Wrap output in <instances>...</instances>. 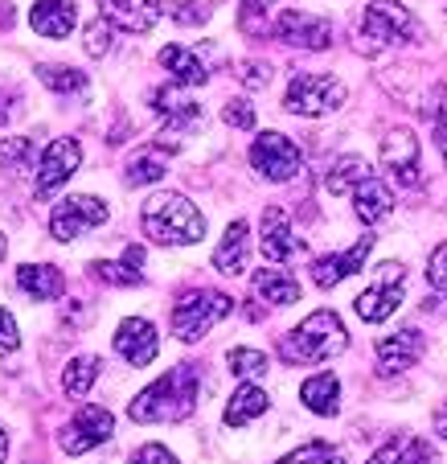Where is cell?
<instances>
[{"mask_svg": "<svg viewBox=\"0 0 447 464\" xmlns=\"http://www.w3.org/2000/svg\"><path fill=\"white\" fill-rule=\"evenodd\" d=\"M435 144H439V152H443V165H447V115L443 111L435 115Z\"/></svg>", "mask_w": 447, "mask_h": 464, "instance_id": "cell-45", "label": "cell"}, {"mask_svg": "<svg viewBox=\"0 0 447 464\" xmlns=\"http://www.w3.org/2000/svg\"><path fill=\"white\" fill-rule=\"evenodd\" d=\"M403 280H406L403 263H395V259L382 263V267H377V280L357 296V316L361 321L382 324L386 316H395L398 304H403Z\"/></svg>", "mask_w": 447, "mask_h": 464, "instance_id": "cell-7", "label": "cell"}, {"mask_svg": "<svg viewBox=\"0 0 447 464\" xmlns=\"http://www.w3.org/2000/svg\"><path fill=\"white\" fill-rule=\"evenodd\" d=\"M361 37H369L374 45H406V42H419L423 29L406 5L374 0V5H366V17H361Z\"/></svg>", "mask_w": 447, "mask_h": 464, "instance_id": "cell-5", "label": "cell"}, {"mask_svg": "<svg viewBox=\"0 0 447 464\" xmlns=\"http://www.w3.org/2000/svg\"><path fill=\"white\" fill-rule=\"evenodd\" d=\"M74 21H79V9H74V0H37L33 13H29V25H33L42 37H53V42L71 37Z\"/></svg>", "mask_w": 447, "mask_h": 464, "instance_id": "cell-19", "label": "cell"}, {"mask_svg": "<svg viewBox=\"0 0 447 464\" xmlns=\"http://www.w3.org/2000/svg\"><path fill=\"white\" fill-rule=\"evenodd\" d=\"M5 452H9V436L0 431V460H5Z\"/></svg>", "mask_w": 447, "mask_h": 464, "instance_id": "cell-47", "label": "cell"}, {"mask_svg": "<svg viewBox=\"0 0 447 464\" xmlns=\"http://www.w3.org/2000/svg\"><path fill=\"white\" fill-rule=\"evenodd\" d=\"M160 66L168 71V79H173L176 87H202V82L210 79L205 62L197 58L194 50H185V45H165V50H160Z\"/></svg>", "mask_w": 447, "mask_h": 464, "instance_id": "cell-21", "label": "cell"}, {"mask_svg": "<svg viewBox=\"0 0 447 464\" xmlns=\"http://www.w3.org/2000/svg\"><path fill=\"white\" fill-rule=\"evenodd\" d=\"M132 464H176V456L168 452L165 444H144L140 452L132 456Z\"/></svg>", "mask_w": 447, "mask_h": 464, "instance_id": "cell-43", "label": "cell"}, {"mask_svg": "<svg viewBox=\"0 0 447 464\" xmlns=\"http://www.w3.org/2000/svg\"><path fill=\"white\" fill-rule=\"evenodd\" d=\"M140 263H144V246H128L123 251V259L119 263H111V259H95L90 263V276L95 280H103V284H115V288H132V284H140L144 280V272H140Z\"/></svg>", "mask_w": 447, "mask_h": 464, "instance_id": "cell-22", "label": "cell"}, {"mask_svg": "<svg viewBox=\"0 0 447 464\" xmlns=\"http://www.w3.org/2000/svg\"><path fill=\"white\" fill-rule=\"evenodd\" d=\"M345 342H349V334H345L341 316L328 313V308H320V313H312L308 321H300L296 329L283 337V342H280V358L291 362V366L328 362V358H337V353L345 350Z\"/></svg>", "mask_w": 447, "mask_h": 464, "instance_id": "cell-3", "label": "cell"}, {"mask_svg": "<svg viewBox=\"0 0 447 464\" xmlns=\"http://www.w3.org/2000/svg\"><path fill=\"white\" fill-rule=\"evenodd\" d=\"M17 345H21L17 321H13V313H5V308H0V358H5V353H17Z\"/></svg>", "mask_w": 447, "mask_h": 464, "instance_id": "cell-41", "label": "cell"}, {"mask_svg": "<svg viewBox=\"0 0 447 464\" xmlns=\"http://www.w3.org/2000/svg\"><path fill=\"white\" fill-rule=\"evenodd\" d=\"M369 251H374V235L357 238V243H353L345 255H325V259H316L312 263L316 288H337V284L349 280L353 272H361V267H366V259H369Z\"/></svg>", "mask_w": 447, "mask_h": 464, "instance_id": "cell-16", "label": "cell"}, {"mask_svg": "<svg viewBox=\"0 0 447 464\" xmlns=\"http://www.w3.org/2000/svg\"><path fill=\"white\" fill-rule=\"evenodd\" d=\"M99 366H103V362L90 358V353L74 358L71 366L62 370V391L71 394V399H82V394H90V386H95V378H99Z\"/></svg>", "mask_w": 447, "mask_h": 464, "instance_id": "cell-31", "label": "cell"}, {"mask_svg": "<svg viewBox=\"0 0 447 464\" xmlns=\"http://www.w3.org/2000/svg\"><path fill=\"white\" fill-rule=\"evenodd\" d=\"M259 243H263V255L271 263H288L296 255H304V238L291 230L288 210H280V206H267L263 210V235H259Z\"/></svg>", "mask_w": 447, "mask_h": 464, "instance_id": "cell-15", "label": "cell"}, {"mask_svg": "<svg viewBox=\"0 0 447 464\" xmlns=\"http://www.w3.org/2000/svg\"><path fill=\"white\" fill-rule=\"evenodd\" d=\"M427 342H423L419 329H403V334H390L377 342V374H403L414 362L423 358Z\"/></svg>", "mask_w": 447, "mask_h": 464, "instance_id": "cell-17", "label": "cell"}, {"mask_svg": "<svg viewBox=\"0 0 447 464\" xmlns=\"http://www.w3.org/2000/svg\"><path fill=\"white\" fill-rule=\"evenodd\" d=\"M168 144L165 140H157V144H148V149H140L132 160H128V173H123V181L128 185H148V181H160L165 177V169H168Z\"/></svg>", "mask_w": 447, "mask_h": 464, "instance_id": "cell-27", "label": "cell"}, {"mask_svg": "<svg viewBox=\"0 0 447 464\" xmlns=\"http://www.w3.org/2000/svg\"><path fill=\"white\" fill-rule=\"evenodd\" d=\"M140 227L152 243L165 246H189L205 235V218L189 198L181 193H152L140 210Z\"/></svg>", "mask_w": 447, "mask_h": 464, "instance_id": "cell-2", "label": "cell"}, {"mask_svg": "<svg viewBox=\"0 0 447 464\" xmlns=\"http://www.w3.org/2000/svg\"><path fill=\"white\" fill-rule=\"evenodd\" d=\"M280 464H345V456L333 444H304L296 452H288Z\"/></svg>", "mask_w": 447, "mask_h": 464, "instance_id": "cell-35", "label": "cell"}, {"mask_svg": "<svg viewBox=\"0 0 447 464\" xmlns=\"http://www.w3.org/2000/svg\"><path fill=\"white\" fill-rule=\"evenodd\" d=\"M369 177V165L361 157H341L333 169H328V177H325V185H328V193H353L361 181Z\"/></svg>", "mask_w": 447, "mask_h": 464, "instance_id": "cell-33", "label": "cell"}, {"mask_svg": "<svg viewBox=\"0 0 447 464\" xmlns=\"http://www.w3.org/2000/svg\"><path fill=\"white\" fill-rule=\"evenodd\" d=\"M5 251H9V243H5V235H0V259H5Z\"/></svg>", "mask_w": 447, "mask_h": 464, "instance_id": "cell-48", "label": "cell"}, {"mask_svg": "<svg viewBox=\"0 0 447 464\" xmlns=\"http://www.w3.org/2000/svg\"><path fill=\"white\" fill-rule=\"evenodd\" d=\"M222 120H226L230 128H254V107L246 103V99H230L226 111H222Z\"/></svg>", "mask_w": 447, "mask_h": 464, "instance_id": "cell-39", "label": "cell"}, {"mask_svg": "<svg viewBox=\"0 0 447 464\" xmlns=\"http://www.w3.org/2000/svg\"><path fill=\"white\" fill-rule=\"evenodd\" d=\"M238 79H243L246 87H267V82H271V66H263V62H243Z\"/></svg>", "mask_w": 447, "mask_h": 464, "instance_id": "cell-44", "label": "cell"}, {"mask_svg": "<svg viewBox=\"0 0 447 464\" xmlns=\"http://www.w3.org/2000/svg\"><path fill=\"white\" fill-rule=\"evenodd\" d=\"M382 169H390L398 185H419V140L411 128H395L382 140Z\"/></svg>", "mask_w": 447, "mask_h": 464, "instance_id": "cell-13", "label": "cell"}, {"mask_svg": "<svg viewBox=\"0 0 447 464\" xmlns=\"http://www.w3.org/2000/svg\"><path fill=\"white\" fill-rule=\"evenodd\" d=\"M435 428H439V436L447 440V403H443V407H439V411H435Z\"/></svg>", "mask_w": 447, "mask_h": 464, "instance_id": "cell-46", "label": "cell"}, {"mask_svg": "<svg viewBox=\"0 0 447 464\" xmlns=\"http://www.w3.org/2000/svg\"><path fill=\"white\" fill-rule=\"evenodd\" d=\"M21 292H29L33 300H58L66 292V276L53 267V263H25L17 272Z\"/></svg>", "mask_w": 447, "mask_h": 464, "instance_id": "cell-24", "label": "cell"}, {"mask_svg": "<svg viewBox=\"0 0 447 464\" xmlns=\"http://www.w3.org/2000/svg\"><path fill=\"white\" fill-rule=\"evenodd\" d=\"M271 407V399H267V391H259V386L243 382L234 394H230V403H226V423L230 428H243V423L259 420V415Z\"/></svg>", "mask_w": 447, "mask_h": 464, "instance_id": "cell-30", "label": "cell"}, {"mask_svg": "<svg viewBox=\"0 0 447 464\" xmlns=\"http://www.w3.org/2000/svg\"><path fill=\"white\" fill-rule=\"evenodd\" d=\"M271 29L280 42L300 45V50H328L333 45V25L325 17H312V13H300V9L280 13V21Z\"/></svg>", "mask_w": 447, "mask_h": 464, "instance_id": "cell-12", "label": "cell"}, {"mask_svg": "<svg viewBox=\"0 0 447 464\" xmlns=\"http://www.w3.org/2000/svg\"><path fill=\"white\" fill-rule=\"evenodd\" d=\"M230 313H234V300H230L226 292L189 288L173 304V334L181 337V342H202L214 324H218L222 316H230Z\"/></svg>", "mask_w": 447, "mask_h": 464, "instance_id": "cell-4", "label": "cell"}, {"mask_svg": "<svg viewBox=\"0 0 447 464\" xmlns=\"http://www.w3.org/2000/svg\"><path fill=\"white\" fill-rule=\"evenodd\" d=\"M17 111H21V91L13 87V82L0 79V128H5V123H9Z\"/></svg>", "mask_w": 447, "mask_h": 464, "instance_id": "cell-42", "label": "cell"}, {"mask_svg": "<svg viewBox=\"0 0 447 464\" xmlns=\"http://www.w3.org/2000/svg\"><path fill=\"white\" fill-rule=\"evenodd\" d=\"M111 34H115V25L107 17H95L87 25V53L90 58H103L107 50H111Z\"/></svg>", "mask_w": 447, "mask_h": 464, "instance_id": "cell-37", "label": "cell"}, {"mask_svg": "<svg viewBox=\"0 0 447 464\" xmlns=\"http://www.w3.org/2000/svg\"><path fill=\"white\" fill-rule=\"evenodd\" d=\"M251 288H254V300H267V304H280V308L300 300V284L291 280L283 267H263V272H254Z\"/></svg>", "mask_w": 447, "mask_h": 464, "instance_id": "cell-25", "label": "cell"}, {"mask_svg": "<svg viewBox=\"0 0 447 464\" xmlns=\"http://www.w3.org/2000/svg\"><path fill=\"white\" fill-rule=\"evenodd\" d=\"M29 157H33V140H29V136H5V140H0V173L25 169Z\"/></svg>", "mask_w": 447, "mask_h": 464, "instance_id": "cell-34", "label": "cell"}, {"mask_svg": "<svg viewBox=\"0 0 447 464\" xmlns=\"http://www.w3.org/2000/svg\"><path fill=\"white\" fill-rule=\"evenodd\" d=\"M103 222H107V206L99 202L95 193H74V198L53 206V214H50V230L58 243H74L79 235L103 227Z\"/></svg>", "mask_w": 447, "mask_h": 464, "instance_id": "cell-8", "label": "cell"}, {"mask_svg": "<svg viewBox=\"0 0 447 464\" xmlns=\"http://www.w3.org/2000/svg\"><path fill=\"white\" fill-rule=\"evenodd\" d=\"M341 103H345V82L333 79V74H296L288 95H283V107L291 115H308V120L337 111Z\"/></svg>", "mask_w": 447, "mask_h": 464, "instance_id": "cell-6", "label": "cell"}, {"mask_svg": "<svg viewBox=\"0 0 447 464\" xmlns=\"http://www.w3.org/2000/svg\"><path fill=\"white\" fill-rule=\"evenodd\" d=\"M79 165H82V144L79 140H71V136L53 140L50 149L42 152V160H37L33 193H37V198H50L53 189H62V185L79 173Z\"/></svg>", "mask_w": 447, "mask_h": 464, "instance_id": "cell-10", "label": "cell"}, {"mask_svg": "<svg viewBox=\"0 0 447 464\" xmlns=\"http://www.w3.org/2000/svg\"><path fill=\"white\" fill-rule=\"evenodd\" d=\"M427 280H431V288L447 292V243H439L435 251H431V267H427Z\"/></svg>", "mask_w": 447, "mask_h": 464, "instance_id": "cell-40", "label": "cell"}, {"mask_svg": "<svg viewBox=\"0 0 447 464\" xmlns=\"http://www.w3.org/2000/svg\"><path fill=\"white\" fill-rule=\"evenodd\" d=\"M37 79H42L50 91H58V95H87V74L74 71V66L45 62V66H37Z\"/></svg>", "mask_w": 447, "mask_h": 464, "instance_id": "cell-32", "label": "cell"}, {"mask_svg": "<svg viewBox=\"0 0 447 464\" xmlns=\"http://www.w3.org/2000/svg\"><path fill=\"white\" fill-rule=\"evenodd\" d=\"M366 464H435V452L414 436H395L390 444L377 448Z\"/></svg>", "mask_w": 447, "mask_h": 464, "instance_id": "cell-29", "label": "cell"}, {"mask_svg": "<svg viewBox=\"0 0 447 464\" xmlns=\"http://www.w3.org/2000/svg\"><path fill=\"white\" fill-rule=\"evenodd\" d=\"M197 391H202V370H197L194 362H185V366L160 374L152 386H144L132 399L128 415H132L136 423H176V420H185V415H194Z\"/></svg>", "mask_w": 447, "mask_h": 464, "instance_id": "cell-1", "label": "cell"}, {"mask_svg": "<svg viewBox=\"0 0 447 464\" xmlns=\"http://www.w3.org/2000/svg\"><path fill=\"white\" fill-rule=\"evenodd\" d=\"M160 350V337L152 329V321L144 316H128V321L115 329V353H119L128 366H148Z\"/></svg>", "mask_w": 447, "mask_h": 464, "instance_id": "cell-14", "label": "cell"}, {"mask_svg": "<svg viewBox=\"0 0 447 464\" xmlns=\"http://www.w3.org/2000/svg\"><path fill=\"white\" fill-rule=\"evenodd\" d=\"M300 399H304L308 411L316 415H337V407H341V382H337V374H312L304 386H300Z\"/></svg>", "mask_w": 447, "mask_h": 464, "instance_id": "cell-28", "label": "cell"}, {"mask_svg": "<svg viewBox=\"0 0 447 464\" xmlns=\"http://www.w3.org/2000/svg\"><path fill=\"white\" fill-rule=\"evenodd\" d=\"M267 366H271V362L259 350H230V370H234L238 378H263Z\"/></svg>", "mask_w": 447, "mask_h": 464, "instance_id": "cell-36", "label": "cell"}, {"mask_svg": "<svg viewBox=\"0 0 447 464\" xmlns=\"http://www.w3.org/2000/svg\"><path fill=\"white\" fill-rule=\"evenodd\" d=\"M111 431H115V415L107 411V407L90 403V407H82L66 428H62L58 444H62V452L82 456V452H90V448H99L103 440H111Z\"/></svg>", "mask_w": 447, "mask_h": 464, "instance_id": "cell-11", "label": "cell"}, {"mask_svg": "<svg viewBox=\"0 0 447 464\" xmlns=\"http://www.w3.org/2000/svg\"><path fill=\"white\" fill-rule=\"evenodd\" d=\"M99 17L128 34H148L160 21V0H99Z\"/></svg>", "mask_w": 447, "mask_h": 464, "instance_id": "cell-18", "label": "cell"}, {"mask_svg": "<svg viewBox=\"0 0 447 464\" xmlns=\"http://www.w3.org/2000/svg\"><path fill=\"white\" fill-rule=\"evenodd\" d=\"M168 13H173V21H181V25H202V21L210 17V9H197L194 0H168Z\"/></svg>", "mask_w": 447, "mask_h": 464, "instance_id": "cell-38", "label": "cell"}, {"mask_svg": "<svg viewBox=\"0 0 447 464\" xmlns=\"http://www.w3.org/2000/svg\"><path fill=\"white\" fill-rule=\"evenodd\" d=\"M152 107H157L160 115H168V128L181 136L185 128H194L197 120H202V107L194 103V99H185L181 91H173V87H160V91H152Z\"/></svg>", "mask_w": 447, "mask_h": 464, "instance_id": "cell-26", "label": "cell"}, {"mask_svg": "<svg viewBox=\"0 0 447 464\" xmlns=\"http://www.w3.org/2000/svg\"><path fill=\"white\" fill-rule=\"evenodd\" d=\"M353 210H357L361 222H369V227H374V222H382L390 210H395V193H390L386 181H377V177L369 173L366 181L353 189Z\"/></svg>", "mask_w": 447, "mask_h": 464, "instance_id": "cell-20", "label": "cell"}, {"mask_svg": "<svg viewBox=\"0 0 447 464\" xmlns=\"http://www.w3.org/2000/svg\"><path fill=\"white\" fill-rule=\"evenodd\" d=\"M246 235H251V230H246L243 218H234L226 227L218 251H214V267H218L222 276H238L246 267V251H251V238H246Z\"/></svg>", "mask_w": 447, "mask_h": 464, "instance_id": "cell-23", "label": "cell"}, {"mask_svg": "<svg viewBox=\"0 0 447 464\" xmlns=\"http://www.w3.org/2000/svg\"><path fill=\"white\" fill-rule=\"evenodd\" d=\"M300 165H304V157L283 131H263L251 144V169H259V177H267V181H291Z\"/></svg>", "mask_w": 447, "mask_h": 464, "instance_id": "cell-9", "label": "cell"}]
</instances>
